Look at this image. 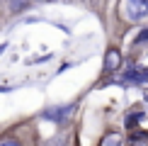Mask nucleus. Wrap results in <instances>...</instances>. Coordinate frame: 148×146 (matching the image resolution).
<instances>
[{"label": "nucleus", "mask_w": 148, "mask_h": 146, "mask_svg": "<svg viewBox=\"0 0 148 146\" xmlns=\"http://www.w3.org/2000/svg\"><path fill=\"white\" fill-rule=\"evenodd\" d=\"M119 10L124 12L126 22H141L148 15V3L146 0H126V3H121Z\"/></svg>", "instance_id": "nucleus-1"}, {"label": "nucleus", "mask_w": 148, "mask_h": 146, "mask_svg": "<svg viewBox=\"0 0 148 146\" xmlns=\"http://www.w3.org/2000/svg\"><path fill=\"white\" fill-rule=\"evenodd\" d=\"M75 105H66V107H56V110H46L44 112V119H53V122H61L68 117V112H73Z\"/></svg>", "instance_id": "nucleus-2"}, {"label": "nucleus", "mask_w": 148, "mask_h": 146, "mask_svg": "<svg viewBox=\"0 0 148 146\" xmlns=\"http://www.w3.org/2000/svg\"><path fill=\"white\" fill-rule=\"evenodd\" d=\"M119 66H121V54L116 49H109L104 56V71H116Z\"/></svg>", "instance_id": "nucleus-3"}, {"label": "nucleus", "mask_w": 148, "mask_h": 146, "mask_svg": "<svg viewBox=\"0 0 148 146\" xmlns=\"http://www.w3.org/2000/svg\"><path fill=\"white\" fill-rule=\"evenodd\" d=\"M100 146H121V134H107Z\"/></svg>", "instance_id": "nucleus-4"}, {"label": "nucleus", "mask_w": 148, "mask_h": 146, "mask_svg": "<svg viewBox=\"0 0 148 146\" xmlns=\"http://www.w3.org/2000/svg\"><path fill=\"white\" fill-rule=\"evenodd\" d=\"M141 117H143L141 112H131V117H126V127H134V124H136V122H138Z\"/></svg>", "instance_id": "nucleus-5"}, {"label": "nucleus", "mask_w": 148, "mask_h": 146, "mask_svg": "<svg viewBox=\"0 0 148 146\" xmlns=\"http://www.w3.org/2000/svg\"><path fill=\"white\" fill-rule=\"evenodd\" d=\"M146 41H148V29H143V32L136 36V46H138V44H146Z\"/></svg>", "instance_id": "nucleus-6"}, {"label": "nucleus", "mask_w": 148, "mask_h": 146, "mask_svg": "<svg viewBox=\"0 0 148 146\" xmlns=\"http://www.w3.org/2000/svg\"><path fill=\"white\" fill-rule=\"evenodd\" d=\"M0 146H20L17 139H0Z\"/></svg>", "instance_id": "nucleus-7"}, {"label": "nucleus", "mask_w": 148, "mask_h": 146, "mask_svg": "<svg viewBox=\"0 0 148 146\" xmlns=\"http://www.w3.org/2000/svg\"><path fill=\"white\" fill-rule=\"evenodd\" d=\"M129 146H146V136H136V139H134V141L129 144Z\"/></svg>", "instance_id": "nucleus-8"}, {"label": "nucleus", "mask_w": 148, "mask_h": 146, "mask_svg": "<svg viewBox=\"0 0 148 146\" xmlns=\"http://www.w3.org/2000/svg\"><path fill=\"white\" fill-rule=\"evenodd\" d=\"M10 8H12V10H24V8H27V3H12Z\"/></svg>", "instance_id": "nucleus-9"}]
</instances>
